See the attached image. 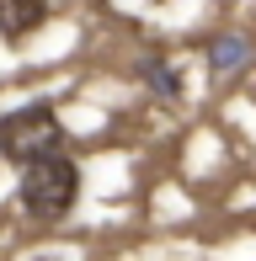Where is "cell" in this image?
I'll return each instance as SVG.
<instances>
[{
  "mask_svg": "<svg viewBox=\"0 0 256 261\" xmlns=\"http://www.w3.org/2000/svg\"><path fill=\"white\" fill-rule=\"evenodd\" d=\"M43 21H48V0H0V32H6L11 43L32 38Z\"/></svg>",
  "mask_w": 256,
  "mask_h": 261,
  "instance_id": "cell-3",
  "label": "cell"
},
{
  "mask_svg": "<svg viewBox=\"0 0 256 261\" xmlns=\"http://www.w3.org/2000/svg\"><path fill=\"white\" fill-rule=\"evenodd\" d=\"M139 75H144L149 86H155V96H160V101H176V96H182V75H176V69H171L160 54L139 59Z\"/></svg>",
  "mask_w": 256,
  "mask_h": 261,
  "instance_id": "cell-4",
  "label": "cell"
},
{
  "mask_svg": "<svg viewBox=\"0 0 256 261\" xmlns=\"http://www.w3.org/2000/svg\"><path fill=\"white\" fill-rule=\"evenodd\" d=\"M246 59H251V43L246 38H219L214 54H208V64H214V75H235Z\"/></svg>",
  "mask_w": 256,
  "mask_h": 261,
  "instance_id": "cell-5",
  "label": "cell"
},
{
  "mask_svg": "<svg viewBox=\"0 0 256 261\" xmlns=\"http://www.w3.org/2000/svg\"><path fill=\"white\" fill-rule=\"evenodd\" d=\"M0 155L16 160V165H32V160H48V155H64V123L48 101H27L16 112L0 117Z\"/></svg>",
  "mask_w": 256,
  "mask_h": 261,
  "instance_id": "cell-1",
  "label": "cell"
},
{
  "mask_svg": "<svg viewBox=\"0 0 256 261\" xmlns=\"http://www.w3.org/2000/svg\"><path fill=\"white\" fill-rule=\"evenodd\" d=\"M16 197L32 219H64L80 197V171L69 155H48V160H32L21 165V181H16Z\"/></svg>",
  "mask_w": 256,
  "mask_h": 261,
  "instance_id": "cell-2",
  "label": "cell"
}]
</instances>
